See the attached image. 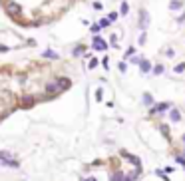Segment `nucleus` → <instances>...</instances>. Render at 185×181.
Here are the masks:
<instances>
[{
	"instance_id": "nucleus-1",
	"label": "nucleus",
	"mask_w": 185,
	"mask_h": 181,
	"mask_svg": "<svg viewBox=\"0 0 185 181\" xmlns=\"http://www.w3.org/2000/svg\"><path fill=\"white\" fill-rule=\"evenodd\" d=\"M34 102H36V100H34L32 95H24L22 100H20V105H22L24 110H28V108H32V105H34Z\"/></svg>"
},
{
	"instance_id": "nucleus-2",
	"label": "nucleus",
	"mask_w": 185,
	"mask_h": 181,
	"mask_svg": "<svg viewBox=\"0 0 185 181\" xmlns=\"http://www.w3.org/2000/svg\"><path fill=\"white\" fill-rule=\"evenodd\" d=\"M169 102H163V104H157L155 105V108H151V114H155V112H165L167 110V108H169Z\"/></svg>"
},
{
	"instance_id": "nucleus-3",
	"label": "nucleus",
	"mask_w": 185,
	"mask_h": 181,
	"mask_svg": "<svg viewBox=\"0 0 185 181\" xmlns=\"http://www.w3.org/2000/svg\"><path fill=\"white\" fill-rule=\"evenodd\" d=\"M58 88H60V90L70 88V80H68V78H60V80H58Z\"/></svg>"
},
{
	"instance_id": "nucleus-4",
	"label": "nucleus",
	"mask_w": 185,
	"mask_h": 181,
	"mask_svg": "<svg viewBox=\"0 0 185 181\" xmlns=\"http://www.w3.org/2000/svg\"><path fill=\"white\" fill-rule=\"evenodd\" d=\"M94 48L96 50H105V42L102 38H94Z\"/></svg>"
},
{
	"instance_id": "nucleus-5",
	"label": "nucleus",
	"mask_w": 185,
	"mask_h": 181,
	"mask_svg": "<svg viewBox=\"0 0 185 181\" xmlns=\"http://www.w3.org/2000/svg\"><path fill=\"white\" fill-rule=\"evenodd\" d=\"M46 92H48V94H58L60 88H58V84L54 82V84H48V86H46Z\"/></svg>"
},
{
	"instance_id": "nucleus-6",
	"label": "nucleus",
	"mask_w": 185,
	"mask_h": 181,
	"mask_svg": "<svg viewBox=\"0 0 185 181\" xmlns=\"http://www.w3.org/2000/svg\"><path fill=\"white\" fill-rule=\"evenodd\" d=\"M0 161L4 163V165H8V167H20V163H18V161H14V159H10V157H6V159H0Z\"/></svg>"
},
{
	"instance_id": "nucleus-7",
	"label": "nucleus",
	"mask_w": 185,
	"mask_h": 181,
	"mask_svg": "<svg viewBox=\"0 0 185 181\" xmlns=\"http://www.w3.org/2000/svg\"><path fill=\"white\" fill-rule=\"evenodd\" d=\"M139 68H141V72H143V74H145V72H149V68H151V64H149V62H145V60H143V62H141V60H139Z\"/></svg>"
},
{
	"instance_id": "nucleus-8",
	"label": "nucleus",
	"mask_w": 185,
	"mask_h": 181,
	"mask_svg": "<svg viewBox=\"0 0 185 181\" xmlns=\"http://www.w3.org/2000/svg\"><path fill=\"white\" fill-rule=\"evenodd\" d=\"M169 118H171V121H179V119H181V114H179L177 110H171Z\"/></svg>"
},
{
	"instance_id": "nucleus-9",
	"label": "nucleus",
	"mask_w": 185,
	"mask_h": 181,
	"mask_svg": "<svg viewBox=\"0 0 185 181\" xmlns=\"http://www.w3.org/2000/svg\"><path fill=\"white\" fill-rule=\"evenodd\" d=\"M143 104H145V105H151V104H153L151 94H145V95H143Z\"/></svg>"
},
{
	"instance_id": "nucleus-10",
	"label": "nucleus",
	"mask_w": 185,
	"mask_h": 181,
	"mask_svg": "<svg viewBox=\"0 0 185 181\" xmlns=\"http://www.w3.org/2000/svg\"><path fill=\"white\" fill-rule=\"evenodd\" d=\"M122 179H123V171H115L112 175V181H122Z\"/></svg>"
},
{
	"instance_id": "nucleus-11",
	"label": "nucleus",
	"mask_w": 185,
	"mask_h": 181,
	"mask_svg": "<svg viewBox=\"0 0 185 181\" xmlns=\"http://www.w3.org/2000/svg\"><path fill=\"white\" fill-rule=\"evenodd\" d=\"M153 74H155V76H159V74H163V66H161V64L153 68Z\"/></svg>"
},
{
	"instance_id": "nucleus-12",
	"label": "nucleus",
	"mask_w": 185,
	"mask_h": 181,
	"mask_svg": "<svg viewBox=\"0 0 185 181\" xmlns=\"http://www.w3.org/2000/svg\"><path fill=\"white\" fill-rule=\"evenodd\" d=\"M44 56H46V58H58V54L52 52V50H48V52H44Z\"/></svg>"
},
{
	"instance_id": "nucleus-13",
	"label": "nucleus",
	"mask_w": 185,
	"mask_h": 181,
	"mask_svg": "<svg viewBox=\"0 0 185 181\" xmlns=\"http://www.w3.org/2000/svg\"><path fill=\"white\" fill-rule=\"evenodd\" d=\"M185 70V64H177L175 66V74H179V72H183Z\"/></svg>"
},
{
	"instance_id": "nucleus-14",
	"label": "nucleus",
	"mask_w": 185,
	"mask_h": 181,
	"mask_svg": "<svg viewBox=\"0 0 185 181\" xmlns=\"http://www.w3.org/2000/svg\"><path fill=\"white\" fill-rule=\"evenodd\" d=\"M161 131L165 134V137H169V128H167V125H161Z\"/></svg>"
},
{
	"instance_id": "nucleus-15",
	"label": "nucleus",
	"mask_w": 185,
	"mask_h": 181,
	"mask_svg": "<svg viewBox=\"0 0 185 181\" xmlns=\"http://www.w3.org/2000/svg\"><path fill=\"white\" fill-rule=\"evenodd\" d=\"M6 157H10V153L8 151H0V159H6Z\"/></svg>"
},
{
	"instance_id": "nucleus-16",
	"label": "nucleus",
	"mask_w": 185,
	"mask_h": 181,
	"mask_svg": "<svg viewBox=\"0 0 185 181\" xmlns=\"http://www.w3.org/2000/svg\"><path fill=\"white\" fill-rule=\"evenodd\" d=\"M175 161H177V163H181V165H185V157H179V155H177Z\"/></svg>"
},
{
	"instance_id": "nucleus-17",
	"label": "nucleus",
	"mask_w": 185,
	"mask_h": 181,
	"mask_svg": "<svg viewBox=\"0 0 185 181\" xmlns=\"http://www.w3.org/2000/svg\"><path fill=\"white\" fill-rule=\"evenodd\" d=\"M102 98H104V94H102V90H98L96 92V100H102Z\"/></svg>"
},
{
	"instance_id": "nucleus-18",
	"label": "nucleus",
	"mask_w": 185,
	"mask_h": 181,
	"mask_svg": "<svg viewBox=\"0 0 185 181\" xmlns=\"http://www.w3.org/2000/svg\"><path fill=\"white\" fill-rule=\"evenodd\" d=\"M119 70H122V72H125V70H128V66H125V62H122V64H119Z\"/></svg>"
},
{
	"instance_id": "nucleus-19",
	"label": "nucleus",
	"mask_w": 185,
	"mask_h": 181,
	"mask_svg": "<svg viewBox=\"0 0 185 181\" xmlns=\"http://www.w3.org/2000/svg\"><path fill=\"white\" fill-rule=\"evenodd\" d=\"M88 66H90V68H96V66H98V60H92V62L88 64Z\"/></svg>"
},
{
	"instance_id": "nucleus-20",
	"label": "nucleus",
	"mask_w": 185,
	"mask_h": 181,
	"mask_svg": "<svg viewBox=\"0 0 185 181\" xmlns=\"http://www.w3.org/2000/svg\"><path fill=\"white\" fill-rule=\"evenodd\" d=\"M86 181H96V179H94V177H90V179H86Z\"/></svg>"
},
{
	"instance_id": "nucleus-21",
	"label": "nucleus",
	"mask_w": 185,
	"mask_h": 181,
	"mask_svg": "<svg viewBox=\"0 0 185 181\" xmlns=\"http://www.w3.org/2000/svg\"><path fill=\"white\" fill-rule=\"evenodd\" d=\"M181 139H183V143H185V135H183V137H181Z\"/></svg>"
}]
</instances>
